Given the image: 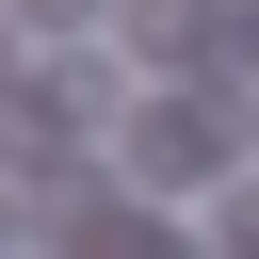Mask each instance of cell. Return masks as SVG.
<instances>
[{
	"label": "cell",
	"instance_id": "3957f363",
	"mask_svg": "<svg viewBox=\"0 0 259 259\" xmlns=\"http://www.w3.org/2000/svg\"><path fill=\"white\" fill-rule=\"evenodd\" d=\"M210 259H259V194H243V210H227V243H210Z\"/></svg>",
	"mask_w": 259,
	"mask_h": 259
},
{
	"label": "cell",
	"instance_id": "6da1fadb",
	"mask_svg": "<svg viewBox=\"0 0 259 259\" xmlns=\"http://www.w3.org/2000/svg\"><path fill=\"white\" fill-rule=\"evenodd\" d=\"M130 162H146V178H162V194H194V178H210V162H227V113H210V97H162V113H146V130H130Z\"/></svg>",
	"mask_w": 259,
	"mask_h": 259
},
{
	"label": "cell",
	"instance_id": "7a4b0ae2",
	"mask_svg": "<svg viewBox=\"0 0 259 259\" xmlns=\"http://www.w3.org/2000/svg\"><path fill=\"white\" fill-rule=\"evenodd\" d=\"M81 259H210V243H178V227H146V210H81Z\"/></svg>",
	"mask_w": 259,
	"mask_h": 259
},
{
	"label": "cell",
	"instance_id": "277c9868",
	"mask_svg": "<svg viewBox=\"0 0 259 259\" xmlns=\"http://www.w3.org/2000/svg\"><path fill=\"white\" fill-rule=\"evenodd\" d=\"M32 16H49V32H65V16H81V0H32Z\"/></svg>",
	"mask_w": 259,
	"mask_h": 259
}]
</instances>
